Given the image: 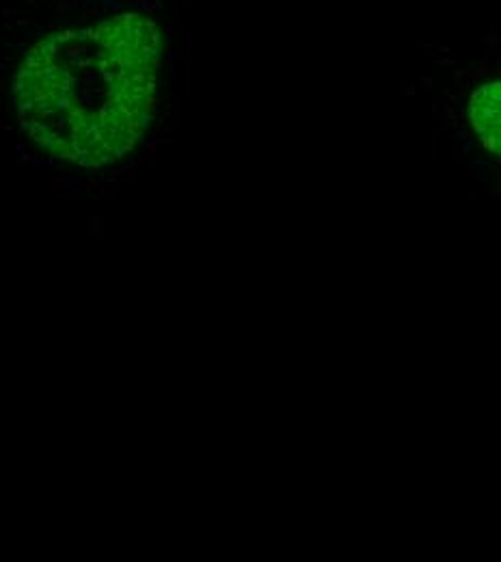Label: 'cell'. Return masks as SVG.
<instances>
[{
  "mask_svg": "<svg viewBox=\"0 0 501 562\" xmlns=\"http://www.w3.org/2000/svg\"><path fill=\"white\" fill-rule=\"evenodd\" d=\"M162 31L122 13L37 42L13 80L26 135L64 160L102 167L144 137L153 111Z\"/></svg>",
  "mask_w": 501,
  "mask_h": 562,
  "instance_id": "obj_1",
  "label": "cell"
},
{
  "mask_svg": "<svg viewBox=\"0 0 501 562\" xmlns=\"http://www.w3.org/2000/svg\"><path fill=\"white\" fill-rule=\"evenodd\" d=\"M418 80L434 128L469 180L501 200V37L469 48L429 46Z\"/></svg>",
  "mask_w": 501,
  "mask_h": 562,
  "instance_id": "obj_2",
  "label": "cell"
}]
</instances>
